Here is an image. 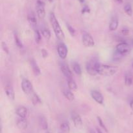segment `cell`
<instances>
[{"label": "cell", "instance_id": "obj_43", "mask_svg": "<svg viewBox=\"0 0 133 133\" xmlns=\"http://www.w3.org/2000/svg\"><path fill=\"white\" fill-rule=\"evenodd\" d=\"M47 133H49V132H47Z\"/></svg>", "mask_w": 133, "mask_h": 133}, {"label": "cell", "instance_id": "obj_36", "mask_svg": "<svg viewBox=\"0 0 133 133\" xmlns=\"http://www.w3.org/2000/svg\"><path fill=\"white\" fill-rule=\"evenodd\" d=\"M114 1L119 4H122L123 3V0H114Z\"/></svg>", "mask_w": 133, "mask_h": 133}, {"label": "cell", "instance_id": "obj_5", "mask_svg": "<svg viewBox=\"0 0 133 133\" xmlns=\"http://www.w3.org/2000/svg\"><path fill=\"white\" fill-rule=\"evenodd\" d=\"M97 61H96L94 59H92L90 61H88L86 65V69H87V72L89 73L90 75L94 76L97 74L96 71V65L97 63Z\"/></svg>", "mask_w": 133, "mask_h": 133}, {"label": "cell", "instance_id": "obj_21", "mask_svg": "<svg viewBox=\"0 0 133 133\" xmlns=\"http://www.w3.org/2000/svg\"><path fill=\"white\" fill-rule=\"evenodd\" d=\"M63 94L65 97L70 101H73L75 99V96H74V93L70 90L64 89L63 91Z\"/></svg>", "mask_w": 133, "mask_h": 133}, {"label": "cell", "instance_id": "obj_39", "mask_svg": "<svg viewBox=\"0 0 133 133\" xmlns=\"http://www.w3.org/2000/svg\"><path fill=\"white\" fill-rule=\"evenodd\" d=\"M79 1H80L81 3H84V0H79Z\"/></svg>", "mask_w": 133, "mask_h": 133}, {"label": "cell", "instance_id": "obj_19", "mask_svg": "<svg viewBox=\"0 0 133 133\" xmlns=\"http://www.w3.org/2000/svg\"><path fill=\"white\" fill-rule=\"evenodd\" d=\"M133 82V77L131 72L127 71L125 74V83L126 86H131Z\"/></svg>", "mask_w": 133, "mask_h": 133}, {"label": "cell", "instance_id": "obj_38", "mask_svg": "<svg viewBox=\"0 0 133 133\" xmlns=\"http://www.w3.org/2000/svg\"><path fill=\"white\" fill-rule=\"evenodd\" d=\"M90 133H96V131H95L94 130L92 129V130H90Z\"/></svg>", "mask_w": 133, "mask_h": 133}, {"label": "cell", "instance_id": "obj_37", "mask_svg": "<svg viewBox=\"0 0 133 133\" xmlns=\"http://www.w3.org/2000/svg\"><path fill=\"white\" fill-rule=\"evenodd\" d=\"M97 133H103L102 132H101V130H100L99 129H98V128H97Z\"/></svg>", "mask_w": 133, "mask_h": 133}, {"label": "cell", "instance_id": "obj_8", "mask_svg": "<svg viewBox=\"0 0 133 133\" xmlns=\"http://www.w3.org/2000/svg\"><path fill=\"white\" fill-rule=\"evenodd\" d=\"M71 117L73 122H74V125L77 128L81 127L82 125H83V121H82L81 117L79 116V114H78L75 112H72L71 113Z\"/></svg>", "mask_w": 133, "mask_h": 133}, {"label": "cell", "instance_id": "obj_28", "mask_svg": "<svg viewBox=\"0 0 133 133\" xmlns=\"http://www.w3.org/2000/svg\"><path fill=\"white\" fill-rule=\"evenodd\" d=\"M14 39H15L16 44L19 48H22V47H23V44H22V42H21L20 39H19V37L18 36V35H15Z\"/></svg>", "mask_w": 133, "mask_h": 133}, {"label": "cell", "instance_id": "obj_11", "mask_svg": "<svg viewBox=\"0 0 133 133\" xmlns=\"http://www.w3.org/2000/svg\"><path fill=\"white\" fill-rule=\"evenodd\" d=\"M91 95H92V97L93 98L97 103L101 104H102L103 103L104 98L102 94L100 92L96 91V90H94V91H92V92H91Z\"/></svg>", "mask_w": 133, "mask_h": 133}, {"label": "cell", "instance_id": "obj_9", "mask_svg": "<svg viewBox=\"0 0 133 133\" xmlns=\"http://www.w3.org/2000/svg\"><path fill=\"white\" fill-rule=\"evenodd\" d=\"M57 52H58V56L62 59L67 57L68 48L64 43H61V44H58V48H57Z\"/></svg>", "mask_w": 133, "mask_h": 133}, {"label": "cell", "instance_id": "obj_32", "mask_svg": "<svg viewBox=\"0 0 133 133\" xmlns=\"http://www.w3.org/2000/svg\"><path fill=\"white\" fill-rule=\"evenodd\" d=\"M90 13V9L88 6L85 5V6L83 7V10H82V13Z\"/></svg>", "mask_w": 133, "mask_h": 133}, {"label": "cell", "instance_id": "obj_13", "mask_svg": "<svg viewBox=\"0 0 133 133\" xmlns=\"http://www.w3.org/2000/svg\"><path fill=\"white\" fill-rule=\"evenodd\" d=\"M119 24V21L117 16H114L110 20V24H109V29L110 31H115L117 29Z\"/></svg>", "mask_w": 133, "mask_h": 133}, {"label": "cell", "instance_id": "obj_31", "mask_svg": "<svg viewBox=\"0 0 133 133\" xmlns=\"http://www.w3.org/2000/svg\"><path fill=\"white\" fill-rule=\"evenodd\" d=\"M41 53H42V56H43V57H47L48 56V52H47L46 50L42 49Z\"/></svg>", "mask_w": 133, "mask_h": 133}, {"label": "cell", "instance_id": "obj_30", "mask_svg": "<svg viewBox=\"0 0 133 133\" xmlns=\"http://www.w3.org/2000/svg\"><path fill=\"white\" fill-rule=\"evenodd\" d=\"M67 28H68V30L69 31V32H70V33L71 34L72 36H74L75 34V29L73 28L72 26H70V24H67Z\"/></svg>", "mask_w": 133, "mask_h": 133}, {"label": "cell", "instance_id": "obj_4", "mask_svg": "<svg viewBox=\"0 0 133 133\" xmlns=\"http://www.w3.org/2000/svg\"><path fill=\"white\" fill-rule=\"evenodd\" d=\"M22 89L26 95H30L32 93L34 92L32 83L28 79H26V78L22 80Z\"/></svg>", "mask_w": 133, "mask_h": 133}, {"label": "cell", "instance_id": "obj_12", "mask_svg": "<svg viewBox=\"0 0 133 133\" xmlns=\"http://www.w3.org/2000/svg\"><path fill=\"white\" fill-rule=\"evenodd\" d=\"M5 93H6V96L9 97V99H10V100H14V98H15V93H14V89H13L11 85H6L5 87Z\"/></svg>", "mask_w": 133, "mask_h": 133}, {"label": "cell", "instance_id": "obj_23", "mask_svg": "<svg viewBox=\"0 0 133 133\" xmlns=\"http://www.w3.org/2000/svg\"><path fill=\"white\" fill-rule=\"evenodd\" d=\"M68 87L70 90L75 91V90L77 89V86L76 83L71 78H68Z\"/></svg>", "mask_w": 133, "mask_h": 133}, {"label": "cell", "instance_id": "obj_10", "mask_svg": "<svg viewBox=\"0 0 133 133\" xmlns=\"http://www.w3.org/2000/svg\"><path fill=\"white\" fill-rule=\"evenodd\" d=\"M60 67H61V71L64 74V75L68 78H71L72 77V72H71V70L68 66V65L65 63H60Z\"/></svg>", "mask_w": 133, "mask_h": 133}, {"label": "cell", "instance_id": "obj_35", "mask_svg": "<svg viewBox=\"0 0 133 133\" xmlns=\"http://www.w3.org/2000/svg\"><path fill=\"white\" fill-rule=\"evenodd\" d=\"M130 106H131V110L133 111V99H132L131 101V102H130Z\"/></svg>", "mask_w": 133, "mask_h": 133}, {"label": "cell", "instance_id": "obj_34", "mask_svg": "<svg viewBox=\"0 0 133 133\" xmlns=\"http://www.w3.org/2000/svg\"><path fill=\"white\" fill-rule=\"evenodd\" d=\"M2 47L4 50L6 52V53H9V49L7 48V46H6V44L5 43H2Z\"/></svg>", "mask_w": 133, "mask_h": 133}, {"label": "cell", "instance_id": "obj_25", "mask_svg": "<svg viewBox=\"0 0 133 133\" xmlns=\"http://www.w3.org/2000/svg\"><path fill=\"white\" fill-rule=\"evenodd\" d=\"M124 10L126 14H127L128 16H131L132 15V6L130 3H127L125 4V5L124 6Z\"/></svg>", "mask_w": 133, "mask_h": 133}, {"label": "cell", "instance_id": "obj_29", "mask_svg": "<svg viewBox=\"0 0 133 133\" xmlns=\"http://www.w3.org/2000/svg\"><path fill=\"white\" fill-rule=\"evenodd\" d=\"M97 120H98V122H99V124L100 126H101V128H103V129H104V130H105V131L107 132H108V130H107V128L106 127V126L105 125V124H104V123L103 122L102 119H101V118L100 117H97Z\"/></svg>", "mask_w": 133, "mask_h": 133}, {"label": "cell", "instance_id": "obj_17", "mask_svg": "<svg viewBox=\"0 0 133 133\" xmlns=\"http://www.w3.org/2000/svg\"><path fill=\"white\" fill-rule=\"evenodd\" d=\"M30 64H31V68L32 69V71H33V73L36 76H38L40 74V69L39 68L38 65L36 63V61L34 59H31L30 60Z\"/></svg>", "mask_w": 133, "mask_h": 133}, {"label": "cell", "instance_id": "obj_27", "mask_svg": "<svg viewBox=\"0 0 133 133\" xmlns=\"http://www.w3.org/2000/svg\"><path fill=\"white\" fill-rule=\"evenodd\" d=\"M41 34H40V31H38V29H35V42L38 44L40 43L41 41Z\"/></svg>", "mask_w": 133, "mask_h": 133}, {"label": "cell", "instance_id": "obj_24", "mask_svg": "<svg viewBox=\"0 0 133 133\" xmlns=\"http://www.w3.org/2000/svg\"><path fill=\"white\" fill-rule=\"evenodd\" d=\"M42 35H43V37H44L47 40H49V39H50L51 36L50 31L49 30V29L46 28V27L42 28Z\"/></svg>", "mask_w": 133, "mask_h": 133}, {"label": "cell", "instance_id": "obj_16", "mask_svg": "<svg viewBox=\"0 0 133 133\" xmlns=\"http://www.w3.org/2000/svg\"><path fill=\"white\" fill-rule=\"evenodd\" d=\"M16 125L18 129H21V130H25L28 126V123H27V121H26L25 118H20L17 121Z\"/></svg>", "mask_w": 133, "mask_h": 133}, {"label": "cell", "instance_id": "obj_18", "mask_svg": "<svg viewBox=\"0 0 133 133\" xmlns=\"http://www.w3.org/2000/svg\"><path fill=\"white\" fill-rule=\"evenodd\" d=\"M38 123L40 128L43 130H47L48 129V123L44 116H40L38 117Z\"/></svg>", "mask_w": 133, "mask_h": 133}, {"label": "cell", "instance_id": "obj_22", "mask_svg": "<svg viewBox=\"0 0 133 133\" xmlns=\"http://www.w3.org/2000/svg\"><path fill=\"white\" fill-rule=\"evenodd\" d=\"M72 67L74 69V71L75 73L77 75H81L82 74V70L81 67L80 65L78 63L74 62L72 63Z\"/></svg>", "mask_w": 133, "mask_h": 133}, {"label": "cell", "instance_id": "obj_7", "mask_svg": "<svg viewBox=\"0 0 133 133\" xmlns=\"http://www.w3.org/2000/svg\"><path fill=\"white\" fill-rule=\"evenodd\" d=\"M131 50L129 45L125 42H122L116 46V51L121 55H125Z\"/></svg>", "mask_w": 133, "mask_h": 133}, {"label": "cell", "instance_id": "obj_6", "mask_svg": "<svg viewBox=\"0 0 133 133\" xmlns=\"http://www.w3.org/2000/svg\"><path fill=\"white\" fill-rule=\"evenodd\" d=\"M83 44L87 47H92L95 45V42L93 37L90 33L84 32L82 36Z\"/></svg>", "mask_w": 133, "mask_h": 133}, {"label": "cell", "instance_id": "obj_15", "mask_svg": "<svg viewBox=\"0 0 133 133\" xmlns=\"http://www.w3.org/2000/svg\"><path fill=\"white\" fill-rule=\"evenodd\" d=\"M16 113L20 118H25L27 115V110L24 106H19L17 108Z\"/></svg>", "mask_w": 133, "mask_h": 133}, {"label": "cell", "instance_id": "obj_42", "mask_svg": "<svg viewBox=\"0 0 133 133\" xmlns=\"http://www.w3.org/2000/svg\"><path fill=\"white\" fill-rule=\"evenodd\" d=\"M132 66H133V63H132Z\"/></svg>", "mask_w": 133, "mask_h": 133}, {"label": "cell", "instance_id": "obj_2", "mask_svg": "<svg viewBox=\"0 0 133 133\" xmlns=\"http://www.w3.org/2000/svg\"><path fill=\"white\" fill-rule=\"evenodd\" d=\"M49 20H50V23L51 24L53 29L55 33L56 36L58 39H61V40H64V33L63 31L61 29L59 23H58V20H57V18H56L55 15V14L53 13H51L50 14H49Z\"/></svg>", "mask_w": 133, "mask_h": 133}, {"label": "cell", "instance_id": "obj_20", "mask_svg": "<svg viewBox=\"0 0 133 133\" xmlns=\"http://www.w3.org/2000/svg\"><path fill=\"white\" fill-rule=\"evenodd\" d=\"M31 96V101H32V104L34 105H36L37 104H40L41 103V100H40V97L38 96L37 94L35 93H32L31 95H29Z\"/></svg>", "mask_w": 133, "mask_h": 133}, {"label": "cell", "instance_id": "obj_41", "mask_svg": "<svg viewBox=\"0 0 133 133\" xmlns=\"http://www.w3.org/2000/svg\"><path fill=\"white\" fill-rule=\"evenodd\" d=\"M132 45H133V40L132 41Z\"/></svg>", "mask_w": 133, "mask_h": 133}, {"label": "cell", "instance_id": "obj_40", "mask_svg": "<svg viewBox=\"0 0 133 133\" xmlns=\"http://www.w3.org/2000/svg\"><path fill=\"white\" fill-rule=\"evenodd\" d=\"M48 1H49V2H51H51H53V0H48Z\"/></svg>", "mask_w": 133, "mask_h": 133}, {"label": "cell", "instance_id": "obj_1", "mask_svg": "<svg viewBox=\"0 0 133 133\" xmlns=\"http://www.w3.org/2000/svg\"><path fill=\"white\" fill-rule=\"evenodd\" d=\"M118 70V69L116 66L103 65L99 63H97V65H96L97 73L104 76H111L114 75L117 72Z\"/></svg>", "mask_w": 133, "mask_h": 133}, {"label": "cell", "instance_id": "obj_26", "mask_svg": "<svg viewBox=\"0 0 133 133\" xmlns=\"http://www.w3.org/2000/svg\"><path fill=\"white\" fill-rule=\"evenodd\" d=\"M61 129L65 133H69L70 131V126L67 123H62L61 125Z\"/></svg>", "mask_w": 133, "mask_h": 133}, {"label": "cell", "instance_id": "obj_33", "mask_svg": "<svg viewBox=\"0 0 133 133\" xmlns=\"http://www.w3.org/2000/svg\"><path fill=\"white\" fill-rule=\"evenodd\" d=\"M122 33L123 35H128L129 33V31L128 29L125 27V28H123V29H122Z\"/></svg>", "mask_w": 133, "mask_h": 133}, {"label": "cell", "instance_id": "obj_14", "mask_svg": "<svg viewBox=\"0 0 133 133\" xmlns=\"http://www.w3.org/2000/svg\"><path fill=\"white\" fill-rule=\"evenodd\" d=\"M27 20H28V22H29V23L32 27H35L37 25V20H36V16H35V13L33 11H30L28 13V14H27Z\"/></svg>", "mask_w": 133, "mask_h": 133}, {"label": "cell", "instance_id": "obj_3", "mask_svg": "<svg viewBox=\"0 0 133 133\" xmlns=\"http://www.w3.org/2000/svg\"><path fill=\"white\" fill-rule=\"evenodd\" d=\"M36 9L37 16L40 20H43L45 16V3L42 0H37L36 3Z\"/></svg>", "mask_w": 133, "mask_h": 133}]
</instances>
